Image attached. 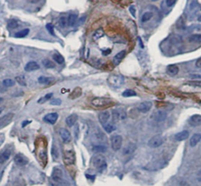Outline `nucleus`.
<instances>
[{
    "label": "nucleus",
    "instance_id": "f3484780",
    "mask_svg": "<svg viewBox=\"0 0 201 186\" xmlns=\"http://www.w3.org/2000/svg\"><path fill=\"white\" fill-rule=\"evenodd\" d=\"M188 123L191 127H198L201 125V115H193L189 118Z\"/></svg>",
    "mask_w": 201,
    "mask_h": 186
},
{
    "label": "nucleus",
    "instance_id": "f704fd0d",
    "mask_svg": "<svg viewBox=\"0 0 201 186\" xmlns=\"http://www.w3.org/2000/svg\"><path fill=\"white\" fill-rule=\"evenodd\" d=\"M104 35H105V32H104L103 29H98V30L95 31V32L93 34V40H98L99 38H102Z\"/></svg>",
    "mask_w": 201,
    "mask_h": 186
},
{
    "label": "nucleus",
    "instance_id": "de8ad7c7",
    "mask_svg": "<svg viewBox=\"0 0 201 186\" xmlns=\"http://www.w3.org/2000/svg\"><path fill=\"white\" fill-rule=\"evenodd\" d=\"M46 28H47V29L48 30V32H49L52 35H54V31H53V24H47V26H46Z\"/></svg>",
    "mask_w": 201,
    "mask_h": 186
},
{
    "label": "nucleus",
    "instance_id": "37998d69",
    "mask_svg": "<svg viewBox=\"0 0 201 186\" xmlns=\"http://www.w3.org/2000/svg\"><path fill=\"white\" fill-rule=\"evenodd\" d=\"M16 80L17 81V83L20 84V86H23L25 87L26 86V81H25V78L22 75H19V76L16 77Z\"/></svg>",
    "mask_w": 201,
    "mask_h": 186
},
{
    "label": "nucleus",
    "instance_id": "ddd939ff",
    "mask_svg": "<svg viewBox=\"0 0 201 186\" xmlns=\"http://www.w3.org/2000/svg\"><path fill=\"white\" fill-rule=\"evenodd\" d=\"M112 116H113L114 121L123 120L126 118V112L124 110L118 108L112 111Z\"/></svg>",
    "mask_w": 201,
    "mask_h": 186
},
{
    "label": "nucleus",
    "instance_id": "79ce46f5",
    "mask_svg": "<svg viewBox=\"0 0 201 186\" xmlns=\"http://www.w3.org/2000/svg\"><path fill=\"white\" fill-rule=\"evenodd\" d=\"M51 154H52V156H53V160H57L58 158V151H57V147L53 145H52V148H51Z\"/></svg>",
    "mask_w": 201,
    "mask_h": 186
},
{
    "label": "nucleus",
    "instance_id": "0eeeda50",
    "mask_svg": "<svg viewBox=\"0 0 201 186\" xmlns=\"http://www.w3.org/2000/svg\"><path fill=\"white\" fill-rule=\"evenodd\" d=\"M64 162L66 165H72L75 162V153L73 150H66L64 152Z\"/></svg>",
    "mask_w": 201,
    "mask_h": 186
},
{
    "label": "nucleus",
    "instance_id": "a18cd8bd",
    "mask_svg": "<svg viewBox=\"0 0 201 186\" xmlns=\"http://www.w3.org/2000/svg\"><path fill=\"white\" fill-rule=\"evenodd\" d=\"M177 27H178V29H183L184 27H185V21H184V20H183L182 17H180V18L178 19V23H177Z\"/></svg>",
    "mask_w": 201,
    "mask_h": 186
},
{
    "label": "nucleus",
    "instance_id": "603ef678",
    "mask_svg": "<svg viewBox=\"0 0 201 186\" xmlns=\"http://www.w3.org/2000/svg\"><path fill=\"white\" fill-rule=\"evenodd\" d=\"M196 66L199 69H201V57H199V59H197L196 61Z\"/></svg>",
    "mask_w": 201,
    "mask_h": 186
},
{
    "label": "nucleus",
    "instance_id": "864d4df0",
    "mask_svg": "<svg viewBox=\"0 0 201 186\" xmlns=\"http://www.w3.org/2000/svg\"><path fill=\"white\" fill-rule=\"evenodd\" d=\"M190 77L192 79H201V75H199V74H192Z\"/></svg>",
    "mask_w": 201,
    "mask_h": 186
},
{
    "label": "nucleus",
    "instance_id": "393cba45",
    "mask_svg": "<svg viewBox=\"0 0 201 186\" xmlns=\"http://www.w3.org/2000/svg\"><path fill=\"white\" fill-rule=\"evenodd\" d=\"M201 141V134H195L192 136V138H190L189 141V144L191 147H195L197 144L199 143Z\"/></svg>",
    "mask_w": 201,
    "mask_h": 186
},
{
    "label": "nucleus",
    "instance_id": "39448f33",
    "mask_svg": "<svg viewBox=\"0 0 201 186\" xmlns=\"http://www.w3.org/2000/svg\"><path fill=\"white\" fill-rule=\"evenodd\" d=\"M91 103L95 107L102 108L109 105L112 103V101L109 98H105V97H96L92 100Z\"/></svg>",
    "mask_w": 201,
    "mask_h": 186
},
{
    "label": "nucleus",
    "instance_id": "b1692460",
    "mask_svg": "<svg viewBox=\"0 0 201 186\" xmlns=\"http://www.w3.org/2000/svg\"><path fill=\"white\" fill-rule=\"evenodd\" d=\"M188 41L190 43H194V44H199L201 43V34H193L191 35L188 38Z\"/></svg>",
    "mask_w": 201,
    "mask_h": 186
},
{
    "label": "nucleus",
    "instance_id": "bf43d9fd",
    "mask_svg": "<svg viewBox=\"0 0 201 186\" xmlns=\"http://www.w3.org/2000/svg\"><path fill=\"white\" fill-rule=\"evenodd\" d=\"M138 41H139V43H140V47H142V48H144V45H143L142 41L141 40L140 38H138Z\"/></svg>",
    "mask_w": 201,
    "mask_h": 186
},
{
    "label": "nucleus",
    "instance_id": "a878e982",
    "mask_svg": "<svg viewBox=\"0 0 201 186\" xmlns=\"http://www.w3.org/2000/svg\"><path fill=\"white\" fill-rule=\"evenodd\" d=\"M167 71L171 75H176L179 72V68L176 65H170L167 66Z\"/></svg>",
    "mask_w": 201,
    "mask_h": 186
},
{
    "label": "nucleus",
    "instance_id": "c85d7f7f",
    "mask_svg": "<svg viewBox=\"0 0 201 186\" xmlns=\"http://www.w3.org/2000/svg\"><path fill=\"white\" fill-rule=\"evenodd\" d=\"M92 150H93V152H97V153H103L107 151V148H106V146L102 145H97L93 146Z\"/></svg>",
    "mask_w": 201,
    "mask_h": 186
},
{
    "label": "nucleus",
    "instance_id": "72a5a7b5",
    "mask_svg": "<svg viewBox=\"0 0 201 186\" xmlns=\"http://www.w3.org/2000/svg\"><path fill=\"white\" fill-rule=\"evenodd\" d=\"M43 65H44V67L46 68V69H53V68H55V66H56L55 63L53 62L52 61H50V60H49V59H45V60H43Z\"/></svg>",
    "mask_w": 201,
    "mask_h": 186
},
{
    "label": "nucleus",
    "instance_id": "ea45409f",
    "mask_svg": "<svg viewBox=\"0 0 201 186\" xmlns=\"http://www.w3.org/2000/svg\"><path fill=\"white\" fill-rule=\"evenodd\" d=\"M52 96H53V93H47V94H46L44 97H41L40 99L38 101V103H39V104H43L44 102H46V101H48V100H50V98L52 97Z\"/></svg>",
    "mask_w": 201,
    "mask_h": 186
},
{
    "label": "nucleus",
    "instance_id": "3c124183",
    "mask_svg": "<svg viewBox=\"0 0 201 186\" xmlns=\"http://www.w3.org/2000/svg\"><path fill=\"white\" fill-rule=\"evenodd\" d=\"M5 141V134L3 133H0V146L2 145Z\"/></svg>",
    "mask_w": 201,
    "mask_h": 186
},
{
    "label": "nucleus",
    "instance_id": "c03bdc74",
    "mask_svg": "<svg viewBox=\"0 0 201 186\" xmlns=\"http://www.w3.org/2000/svg\"><path fill=\"white\" fill-rule=\"evenodd\" d=\"M68 24V19L65 17H61L59 19V24L61 28H65L66 26V24Z\"/></svg>",
    "mask_w": 201,
    "mask_h": 186
},
{
    "label": "nucleus",
    "instance_id": "e2e57ef3",
    "mask_svg": "<svg viewBox=\"0 0 201 186\" xmlns=\"http://www.w3.org/2000/svg\"><path fill=\"white\" fill-rule=\"evenodd\" d=\"M2 101V97H0V103H1Z\"/></svg>",
    "mask_w": 201,
    "mask_h": 186
},
{
    "label": "nucleus",
    "instance_id": "4468645a",
    "mask_svg": "<svg viewBox=\"0 0 201 186\" xmlns=\"http://www.w3.org/2000/svg\"><path fill=\"white\" fill-rule=\"evenodd\" d=\"M59 134H60V136H61L63 142H65V143H69L72 141V135L67 129L61 128L59 130Z\"/></svg>",
    "mask_w": 201,
    "mask_h": 186
},
{
    "label": "nucleus",
    "instance_id": "4d7b16f0",
    "mask_svg": "<svg viewBox=\"0 0 201 186\" xmlns=\"http://www.w3.org/2000/svg\"><path fill=\"white\" fill-rule=\"evenodd\" d=\"M197 180L201 182V170L197 173Z\"/></svg>",
    "mask_w": 201,
    "mask_h": 186
},
{
    "label": "nucleus",
    "instance_id": "bb28decb",
    "mask_svg": "<svg viewBox=\"0 0 201 186\" xmlns=\"http://www.w3.org/2000/svg\"><path fill=\"white\" fill-rule=\"evenodd\" d=\"M82 95V90L80 87H76L75 90H74L72 93L69 95V98L70 99H75V98H78L79 97Z\"/></svg>",
    "mask_w": 201,
    "mask_h": 186
},
{
    "label": "nucleus",
    "instance_id": "a19ab883",
    "mask_svg": "<svg viewBox=\"0 0 201 186\" xmlns=\"http://www.w3.org/2000/svg\"><path fill=\"white\" fill-rule=\"evenodd\" d=\"M2 84H3V86L6 87H10L15 85V81H14V80L11 79H5V80H3Z\"/></svg>",
    "mask_w": 201,
    "mask_h": 186
},
{
    "label": "nucleus",
    "instance_id": "4be33fe9",
    "mask_svg": "<svg viewBox=\"0 0 201 186\" xmlns=\"http://www.w3.org/2000/svg\"><path fill=\"white\" fill-rule=\"evenodd\" d=\"M77 120H78V115H76V114L73 113L71 114V115H69V116L66 118L65 122H66V124H67L69 127H72V126H74L75 123H76Z\"/></svg>",
    "mask_w": 201,
    "mask_h": 186
},
{
    "label": "nucleus",
    "instance_id": "aec40b11",
    "mask_svg": "<svg viewBox=\"0 0 201 186\" xmlns=\"http://www.w3.org/2000/svg\"><path fill=\"white\" fill-rule=\"evenodd\" d=\"M189 137V132L188 130H182L178 133H177L175 135V139L178 142H181L184 140H186Z\"/></svg>",
    "mask_w": 201,
    "mask_h": 186
},
{
    "label": "nucleus",
    "instance_id": "9d476101",
    "mask_svg": "<svg viewBox=\"0 0 201 186\" xmlns=\"http://www.w3.org/2000/svg\"><path fill=\"white\" fill-rule=\"evenodd\" d=\"M167 164V162H166L165 160H157V161H155V162L151 163L147 166V167H148L147 170H160L161 168L164 167Z\"/></svg>",
    "mask_w": 201,
    "mask_h": 186
},
{
    "label": "nucleus",
    "instance_id": "f8f14e48",
    "mask_svg": "<svg viewBox=\"0 0 201 186\" xmlns=\"http://www.w3.org/2000/svg\"><path fill=\"white\" fill-rule=\"evenodd\" d=\"M152 117L156 122H157V123H160V122H163L165 119H167V114L165 111L158 110V111H156L154 113L152 114Z\"/></svg>",
    "mask_w": 201,
    "mask_h": 186
},
{
    "label": "nucleus",
    "instance_id": "680f3d73",
    "mask_svg": "<svg viewBox=\"0 0 201 186\" xmlns=\"http://www.w3.org/2000/svg\"><path fill=\"white\" fill-rule=\"evenodd\" d=\"M198 20L201 22V15H200V16H199V17H198Z\"/></svg>",
    "mask_w": 201,
    "mask_h": 186
},
{
    "label": "nucleus",
    "instance_id": "6ab92c4d",
    "mask_svg": "<svg viewBox=\"0 0 201 186\" xmlns=\"http://www.w3.org/2000/svg\"><path fill=\"white\" fill-rule=\"evenodd\" d=\"M125 56H126V51L124 50L120 51V52H119L118 53H116V54L114 56L113 60H112L114 65H120V63H121V61H123V59L125 57Z\"/></svg>",
    "mask_w": 201,
    "mask_h": 186
},
{
    "label": "nucleus",
    "instance_id": "0e129e2a",
    "mask_svg": "<svg viewBox=\"0 0 201 186\" xmlns=\"http://www.w3.org/2000/svg\"><path fill=\"white\" fill-rule=\"evenodd\" d=\"M200 10H201V7H200Z\"/></svg>",
    "mask_w": 201,
    "mask_h": 186
},
{
    "label": "nucleus",
    "instance_id": "7c9ffc66",
    "mask_svg": "<svg viewBox=\"0 0 201 186\" xmlns=\"http://www.w3.org/2000/svg\"><path fill=\"white\" fill-rule=\"evenodd\" d=\"M77 15L70 14L68 17V24L70 27H73L77 21Z\"/></svg>",
    "mask_w": 201,
    "mask_h": 186
},
{
    "label": "nucleus",
    "instance_id": "f257e3e1",
    "mask_svg": "<svg viewBox=\"0 0 201 186\" xmlns=\"http://www.w3.org/2000/svg\"><path fill=\"white\" fill-rule=\"evenodd\" d=\"M52 186H69L67 182L63 180V172L57 167L53 168L51 174Z\"/></svg>",
    "mask_w": 201,
    "mask_h": 186
},
{
    "label": "nucleus",
    "instance_id": "a211bd4d",
    "mask_svg": "<svg viewBox=\"0 0 201 186\" xmlns=\"http://www.w3.org/2000/svg\"><path fill=\"white\" fill-rule=\"evenodd\" d=\"M57 119H58V114L54 112V113H50L45 115L44 118H43V120L46 123H47L53 125V124H54L57 122Z\"/></svg>",
    "mask_w": 201,
    "mask_h": 186
},
{
    "label": "nucleus",
    "instance_id": "7ed1b4c3",
    "mask_svg": "<svg viewBox=\"0 0 201 186\" xmlns=\"http://www.w3.org/2000/svg\"><path fill=\"white\" fill-rule=\"evenodd\" d=\"M108 83L113 88H120L123 86L125 79L121 75H111L108 78Z\"/></svg>",
    "mask_w": 201,
    "mask_h": 186
},
{
    "label": "nucleus",
    "instance_id": "e433bc0d",
    "mask_svg": "<svg viewBox=\"0 0 201 186\" xmlns=\"http://www.w3.org/2000/svg\"><path fill=\"white\" fill-rule=\"evenodd\" d=\"M51 80L52 79L49 78V77H46V76H40L38 79V81L40 84H43V85H47V84H50L51 83Z\"/></svg>",
    "mask_w": 201,
    "mask_h": 186
},
{
    "label": "nucleus",
    "instance_id": "58836bf2",
    "mask_svg": "<svg viewBox=\"0 0 201 186\" xmlns=\"http://www.w3.org/2000/svg\"><path fill=\"white\" fill-rule=\"evenodd\" d=\"M123 96L125 97H134V96H137V93L135 91L132 90H126L123 92Z\"/></svg>",
    "mask_w": 201,
    "mask_h": 186
},
{
    "label": "nucleus",
    "instance_id": "49530a36",
    "mask_svg": "<svg viewBox=\"0 0 201 186\" xmlns=\"http://www.w3.org/2000/svg\"><path fill=\"white\" fill-rule=\"evenodd\" d=\"M177 2V0H165V3H166V6L167 7H173L175 6V3Z\"/></svg>",
    "mask_w": 201,
    "mask_h": 186
},
{
    "label": "nucleus",
    "instance_id": "412c9836",
    "mask_svg": "<svg viewBox=\"0 0 201 186\" xmlns=\"http://www.w3.org/2000/svg\"><path fill=\"white\" fill-rule=\"evenodd\" d=\"M39 65H38V63H36L35 61H29V62L27 63V65L25 66V70L26 72H33L35 71V70H38L39 69Z\"/></svg>",
    "mask_w": 201,
    "mask_h": 186
},
{
    "label": "nucleus",
    "instance_id": "423d86ee",
    "mask_svg": "<svg viewBox=\"0 0 201 186\" xmlns=\"http://www.w3.org/2000/svg\"><path fill=\"white\" fill-rule=\"evenodd\" d=\"M199 8V3L197 2V0H190L187 6V11L189 16L194 17L197 14Z\"/></svg>",
    "mask_w": 201,
    "mask_h": 186
},
{
    "label": "nucleus",
    "instance_id": "c9c22d12",
    "mask_svg": "<svg viewBox=\"0 0 201 186\" xmlns=\"http://www.w3.org/2000/svg\"><path fill=\"white\" fill-rule=\"evenodd\" d=\"M29 33V29H23V30L20 31L18 32H17L16 34L14 35V37L16 38H24L26 35H28Z\"/></svg>",
    "mask_w": 201,
    "mask_h": 186
},
{
    "label": "nucleus",
    "instance_id": "20e7f679",
    "mask_svg": "<svg viewBox=\"0 0 201 186\" xmlns=\"http://www.w3.org/2000/svg\"><path fill=\"white\" fill-rule=\"evenodd\" d=\"M165 140L164 138L160 134H157V135L153 136L149 139L148 142V146L152 148H158L161 146L164 143Z\"/></svg>",
    "mask_w": 201,
    "mask_h": 186
},
{
    "label": "nucleus",
    "instance_id": "9b49d317",
    "mask_svg": "<svg viewBox=\"0 0 201 186\" xmlns=\"http://www.w3.org/2000/svg\"><path fill=\"white\" fill-rule=\"evenodd\" d=\"M152 107V103L151 101H143V102L140 103L137 106V109L138 110V111L142 112V113H147L148 111H150Z\"/></svg>",
    "mask_w": 201,
    "mask_h": 186
},
{
    "label": "nucleus",
    "instance_id": "6e6552de",
    "mask_svg": "<svg viewBox=\"0 0 201 186\" xmlns=\"http://www.w3.org/2000/svg\"><path fill=\"white\" fill-rule=\"evenodd\" d=\"M123 144V138L120 135H113L111 138V146L114 151H119Z\"/></svg>",
    "mask_w": 201,
    "mask_h": 186
},
{
    "label": "nucleus",
    "instance_id": "1a4fd4ad",
    "mask_svg": "<svg viewBox=\"0 0 201 186\" xmlns=\"http://www.w3.org/2000/svg\"><path fill=\"white\" fill-rule=\"evenodd\" d=\"M14 117V113H7L4 115L2 117H0V129L6 127L10 123H11V122L13 121Z\"/></svg>",
    "mask_w": 201,
    "mask_h": 186
},
{
    "label": "nucleus",
    "instance_id": "13d9d810",
    "mask_svg": "<svg viewBox=\"0 0 201 186\" xmlns=\"http://www.w3.org/2000/svg\"><path fill=\"white\" fill-rule=\"evenodd\" d=\"M40 0H28V2H30V3H33V4H35V3H38Z\"/></svg>",
    "mask_w": 201,
    "mask_h": 186
},
{
    "label": "nucleus",
    "instance_id": "8fccbe9b",
    "mask_svg": "<svg viewBox=\"0 0 201 186\" xmlns=\"http://www.w3.org/2000/svg\"><path fill=\"white\" fill-rule=\"evenodd\" d=\"M61 104V100L59 98L53 99L50 101V105H60Z\"/></svg>",
    "mask_w": 201,
    "mask_h": 186
},
{
    "label": "nucleus",
    "instance_id": "4c0bfd02",
    "mask_svg": "<svg viewBox=\"0 0 201 186\" xmlns=\"http://www.w3.org/2000/svg\"><path fill=\"white\" fill-rule=\"evenodd\" d=\"M19 23L18 21L15 19H11V20H8V27L11 29H15L17 28H18Z\"/></svg>",
    "mask_w": 201,
    "mask_h": 186
},
{
    "label": "nucleus",
    "instance_id": "052dcab7",
    "mask_svg": "<svg viewBox=\"0 0 201 186\" xmlns=\"http://www.w3.org/2000/svg\"><path fill=\"white\" fill-rule=\"evenodd\" d=\"M3 109H4V107L0 108V113H2V111H3Z\"/></svg>",
    "mask_w": 201,
    "mask_h": 186
},
{
    "label": "nucleus",
    "instance_id": "5fc2aeb1",
    "mask_svg": "<svg viewBox=\"0 0 201 186\" xmlns=\"http://www.w3.org/2000/svg\"><path fill=\"white\" fill-rule=\"evenodd\" d=\"M111 50L110 49H107V50H105L102 51V53H103V54L105 55V56H107L108 54H109V53H111Z\"/></svg>",
    "mask_w": 201,
    "mask_h": 186
},
{
    "label": "nucleus",
    "instance_id": "2f4dec72",
    "mask_svg": "<svg viewBox=\"0 0 201 186\" xmlns=\"http://www.w3.org/2000/svg\"><path fill=\"white\" fill-rule=\"evenodd\" d=\"M53 58L55 61V62H57L59 65H63L64 63H65V58L60 53H54L53 55Z\"/></svg>",
    "mask_w": 201,
    "mask_h": 186
},
{
    "label": "nucleus",
    "instance_id": "2eb2a0df",
    "mask_svg": "<svg viewBox=\"0 0 201 186\" xmlns=\"http://www.w3.org/2000/svg\"><path fill=\"white\" fill-rule=\"evenodd\" d=\"M14 160V162L16 163L17 165H18V166H25L29 163V159L25 157L22 154H17Z\"/></svg>",
    "mask_w": 201,
    "mask_h": 186
},
{
    "label": "nucleus",
    "instance_id": "f03ea898",
    "mask_svg": "<svg viewBox=\"0 0 201 186\" xmlns=\"http://www.w3.org/2000/svg\"><path fill=\"white\" fill-rule=\"evenodd\" d=\"M92 164L93 166L98 170V171H103L107 167V162L105 158L102 155H96L92 159Z\"/></svg>",
    "mask_w": 201,
    "mask_h": 186
},
{
    "label": "nucleus",
    "instance_id": "473e14b6",
    "mask_svg": "<svg viewBox=\"0 0 201 186\" xmlns=\"http://www.w3.org/2000/svg\"><path fill=\"white\" fill-rule=\"evenodd\" d=\"M103 127L104 130H105L107 133H108V134L112 133V131H114V130L116 129L115 125H114L113 123H107L106 124H105V125L103 126Z\"/></svg>",
    "mask_w": 201,
    "mask_h": 186
},
{
    "label": "nucleus",
    "instance_id": "5701e85b",
    "mask_svg": "<svg viewBox=\"0 0 201 186\" xmlns=\"http://www.w3.org/2000/svg\"><path fill=\"white\" fill-rule=\"evenodd\" d=\"M11 151L10 149H7L6 151L2 152L1 155H0V164H3L7 161L11 156Z\"/></svg>",
    "mask_w": 201,
    "mask_h": 186
},
{
    "label": "nucleus",
    "instance_id": "09e8293b",
    "mask_svg": "<svg viewBox=\"0 0 201 186\" xmlns=\"http://www.w3.org/2000/svg\"><path fill=\"white\" fill-rule=\"evenodd\" d=\"M129 11H130V14L132 15L134 17H136V8L134 6H130L129 7Z\"/></svg>",
    "mask_w": 201,
    "mask_h": 186
},
{
    "label": "nucleus",
    "instance_id": "6e6d98bb",
    "mask_svg": "<svg viewBox=\"0 0 201 186\" xmlns=\"http://www.w3.org/2000/svg\"><path fill=\"white\" fill-rule=\"evenodd\" d=\"M29 123H31V121H28V120H26V121H24L22 123V127H26V126Z\"/></svg>",
    "mask_w": 201,
    "mask_h": 186
},
{
    "label": "nucleus",
    "instance_id": "dca6fc26",
    "mask_svg": "<svg viewBox=\"0 0 201 186\" xmlns=\"http://www.w3.org/2000/svg\"><path fill=\"white\" fill-rule=\"evenodd\" d=\"M110 119V112L108 111H105L100 112L98 115V120H99L100 123L104 126L108 122Z\"/></svg>",
    "mask_w": 201,
    "mask_h": 186
},
{
    "label": "nucleus",
    "instance_id": "cd10ccee",
    "mask_svg": "<svg viewBox=\"0 0 201 186\" xmlns=\"http://www.w3.org/2000/svg\"><path fill=\"white\" fill-rule=\"evenodd\" d=\"M152 17H153V14L152 12H150V11H146V12H145L142 14L141 20H142V23H146L152 18Z\"/></svg>",
    "mask_w": 201,
    "mask_h": 186
},
{
    "label": "nucleus",
    "instance_id": "c756f323",
    "mask_svg": "<svg viewBox=\"0 0 201 186\" xmlns=\"http://www.w3.org/2000/svg\"><path fill=\"white\" fill-rule=\"evenodd\" d=\"M135 149H136V145H134L133 143H130V145H128L126 148H124L123 152H124V154H126V155H130V154L133 153V152L135 151Z\"/></svg>",
    "mask_w": 201,
    "mask_h": 186
}]
</instances>
